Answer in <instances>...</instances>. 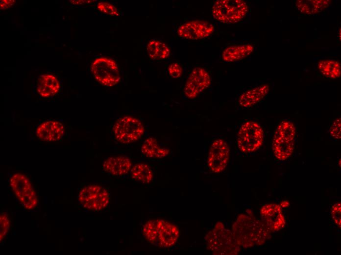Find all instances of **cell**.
I'll list each match as a JSON object with an SVG mask.
<instances>
[{"label":"cell","instance_id":"cell-8","mask_svg":"<svg viewBox=\"0 0 341 255\" xmlns=\"http://www.w3.org/2000/svg\"><path fill=\"white\" fill-rule=\"evenodd\" d=\"M10 185L23 207L32 210L37 206V196L27 177L19 173L14 174L10 178Z\"/></svg>","mask_w":341,"mask_h":255},{"label":"cell","instance_id":"cell-3","mask_svg":"<svg viewBox=\"0 0 341 255\" xmlns=\"http://www.w3.org/2000/svg\"><path fill=\"white\" fill-rule=\"evenodd\" d=\"M248 5L243 0H217L212 7L213 17L223 24H234L242 21L248 12Z\"/></svg>","mask_w":341,"mask_h":255},{"label":"cell","instance_id":"cell-13","mask_svg":"<svg viewBox=\"0 0 341 255\" xmlns=\"http://www.w3.org/2000/svg\"><path fill=\"white\" fill-rule=\"evenodd\" d=\"M36 135L41 141L54 142L60 140L64 134L62 124L56 121H47L40 125L36 131Z\"/></svg>","mask_w":341,"mask_h":255},{"label":"cell","instance_id":"cell-9","mask_svg":"<svg viewBox=\"0 0 341 255\" xmlns=\"http://www.w3.org/2000/svg\"><path fill=\"white\" fill-rule=\"evenodd\" d=\"M230 156L227 143L222 139H217L212 143L208 153L207 163L209 169L215 173L222 172L226 167Z\"/></svg>","mask_w":341,"mask_h":255},{"label":"cell","instance_id":"cell-28","mask_svg":"<svg viewBox=\"0 0 341 255\" xmlns=\"http://www.w3.org/2000/svg\"><path fill=\"white\" fill-rule=\"evenodd\" d=\"M10 227V221L7 214L2 212L0 214V241L5 237Z\"/></svg>","mask_w":341,"mask_h":255},{"label":"cell","instance_id":"cell-7","mask_svg":"<svg viewBox=\"0 0 341 255\" xmlns=\"http://www.w3.org/2000/svg\"><path fill=\"white\" fill-rule=\"evenodd\" d=\"M91 70L95 79L104 86H113L121 79L117 64L110 58H96L91 64Z\"/></svg>","mask_w":341,"mask_h":255},{"label":"cell","instance_id":"cell-23","mask_svg":"<svg viewBox=\"0 0 341 255\" xmlns=\"http://www.w3.org/2000/svg\"><path fill=\"white\" fill-rule=\"evenodd\" d=\"M146 50L150 58L154 60L165 59L170 55L169 48L159 40H150L147 45Z\"/></svg>","mask_w":341,"mask_h":255},{"label":"cell","instance_id":"cell-1","mask_svg":"<svg viewBox=\"0 0 341 255\" xmlns=\"http://www.w3.org/2000/svg\"><path fill=\"white\" fill-rule=\"evenodd\" d=\"M231 231L240 246L244 249L263 245L271 232L262 221L245 214L238 216Z\"/></svg>","mask_w":341,"mask_h":255},{"label":"cell","instance_id":"cell-25","mask_svg":"<svg viewBox=\"0 0 341 255\" xmlns=\"http://www.w3.org/2000/svg\"><path fill=\"white\" fill-rule=\"evenodd\" d=\"M131 176L134 180L144 183H149L153 178L152 169L146 163L135 164L131 169Z\"/></svg>","mask_w":341,"mask_h":255},{"label":"cell","instance_id":"cell-6","mask_svg":"<svg viewBox=\"0 0 341 255\" xmlns=\"http://www.w3.org/2000/svg\"><path fill=\"white\" fill-rule=\"evenodd\" d=\"M113 130L117 141L127 144L138 140L144 134L145 128L137 118L124 116L117 120L113 126Z\"/></svg>","mask_w":341,"mask_h":255},{"label":"cell","instance_id":"cell-20","mask_svg":"<svg viewBox=\"0 0 341 255\" xmlns=\"http://www.w3.org/2000/svg\"><path fill=\"white\" fill-rule=\"evenodd\" d=\"M330 3L331 0H298L295 1V5L302 14L314 15L325 10Z\"/></svg>","mask_w":341,"mask_h":255},{"label":"cell","instance_id":"cell-16","mask_svg":"<svg viewBox=\"0 0 341 255\" xmlns=\"http://www.w3.org/2000/svg\"><path fill=\"white\" fill-rule=\"evenodd\" d=\"M179 230L174 224L163 220L160 228L157 245L161 248H170L177 241Z\"/></svg>","mask_w":341,"mask_h":255},{"label":"cell","instance_id":"cell-22","mask_svg":"<svg viewBox=\"0 0 341 255\" xmlns=\"http://www.w3.org/2000/svg\"><path fill=\"white\" fill-rule=\"evenodd\" d=\"M317 68L319 72L327 78L336 79L341 76V63L334 59H322L318 62Z\"/></svg>","mask_w":341,"mask_h":255},{"label":"cell","instance_id":"cell-4","mask_svg":"<svg viewBox=\"0 0 341 255\" xmlns=\"http://www.w3.org/2000/svg\"><path fill=\"white\" fill-rule=\"evenodd\" d=\"M263 141V129L258 122L249 120L240 126L237 133V146L241 152H254L261 147Z\"/></svg>","mask_w":341,"mask_h":255},{"label":"cell","instance_id":"cell-14","mask_svg":"<svg viewBox=\"0 0 341 255\" xmlns=\"http://www.w3.org/2000/svg\"><path fill=\"white\" fill-rule=\"evenodd\" d=\"M60 84L57 76L50 73L41 75L36 84L38 94L44 98H48L56 95L59 91Z\"/></svg>","mask_w":341,"mask_h":255},{"label":"cell","instance_id":"cell-33","mask_svg":"<svg viewBox=\"0 0 341 255\" xmlns=\"http://www.w3.org/2000/svg\"><path fill=\"white\" fill-rule=\"evenodd\" d=\"M70 1L71 3L73 4L79 5H82V4H85V3H91L92 1H93V0H70Z\"/></svg>","mask_w":341,"mask_h":255},{"label":"cell","instance_id":"cell-19","mask_svg":"<svg viewBox=\"0 0 341 255\" xmlns=\"http://www.w3.org/2000/svg\"><path fill=\"white\" fill-rule=\"evenodd\" d=\"M294 140L274 135L272 150L274 155L278 160L288 159L294 151Z\"/></svg>","mask_w":341,"mask_h":255},{"label":"cell","instance_id":"cell-26","mask_svg":"<svg viewBox=\"0 0 341 255\" xmlns=\"http://www.w3.org/2000/svg\"><path fill=\"white\" fill-rule=\"evenodd\" d=\"M295 133L294 125L290 121H283L276 128L274 135L294 140Z\"/></svg>","mask_w":341,"mask_h":255},{"label":"cell","instance_id":"cell-24","mask_svg":"<svg viewBox=\"0 0 341 255\" xmlns=\"http://www.w3.org/2000/svg\"><path fill=\"white\" fill-rule=\"evenodd\" d=\"M163 221L161 219H150L143 225L142 234L149 243L157 245L159 230Z\"/></svg>","mask_w":341,"mask_h":255},{"label":"cell","instance_id":"cell-11","mask_svg":"<svg viewBox=\"0 0 341 255\" xmlns=\"http://www.w3.org/2000/svg\"><path fill=\"white\" fill-rule=\"evenodd\" d=\"M214 30V26L209 22L193 20L181 25L177 29V34L182 38L198 40L210 36Z\"/></svg>","mask_w":341,"mask_h":255},{"label":"cell","instance_id":"cell-17","mask_svg":"<svg viewBox=\"0 0 341 255\" xmlns=\"http://www.w3.org/2000/svg\"><path fill=\"white\" fill-rule=\"evenodd\" d=\"M132 163L130 159L124 156H111L103 162V170L114 176L126 174L130 170Z\"/></svg>","mask_w":341,"mask_h":255},{"label":"cell","instance_id":"cell-34","mask_svg":"<svg viewBox=\"0 0 341 255\" xmlns=\"http://www.w3.org/2000/svg\"><path fill=\"white\" fill-rule=\"evenodd\" d=\"M289 204L288 201H284L281 203L280 205L281 207H288L289 206Z\"/></svg>","mask_w":341,"mask_h":255},{"label":"cell","instance_id":"cell-32","mask_svg":"<svg viewBox=\"0 0 341 255\" xmlns=\"http://www.w3.org/2000/svg\"><path fill=\"white\" fill-rule=\"evenodd\" d=\"M14 0H2L0 2V7L1 9H7L12 7L15 3Z\"/></svg>","mask_w":341,"mask_h":255},{"label":"cell","instance_id":"cell-18","mask_svg":"<svg viewBox=\"0 0 341 255\" xmlns=\"http://www.w3.org/2000/svg\"><path fill=\"white\" fill-rule=\"evenodd\" d=\"M250 44L232 45L226 47L222 52L221 58L227 62L241 60L250 55L254 51Z\"/></svg>","mask_w":341,"mask_h":255},{"label":"cell","instance_id":"cell-15","mask_svg":"<svg viewBox=\"0 0 341 255\" xmlns=\"http://www.w3.org/2000/svg\"><path fill=\"white\" fill-rule=\"evenodd\" d=\"M269 86L264 84L248 89L243 93L238 99V103L242 107H250L261 102L268 94Z\"/></svg>","mask_w":341,"mask_h":255},{"label":"cell","instance_id":"cell-29","mask_svg":"<svg viewBox=\"0 0 341 255\" xmlns=\"http://www.w3.org/2000/svg\"><path fill=\"white\" fill-rule=\"evenodd\" d=\"M332 218L340 229L341 227V204L340 202L334 204L331 209Z\"/></svg>","mask_w":341,"mask_h":255},{"label":"cell","instance_id":"cell-5","mask_svg":"<svg viewBox=\"0 0 341 255\" xmlns=\"http://www.w3.org/2000/svg\"><path fill=\"white\" fill-rule=\"evenodd\" d=\"M110 198L107 190L97 184L83 187L78 195L80 204L85 208L93 211H100L107 207Z\"/></svg>","mask_w":341,"mask_h":255},{"label":"cell","instance_id":"cell-27","mask_svg":"<svg viewBox=\"0 0 341 255\" xmlns=\"http://www.w3.org/2000/svg\"><path fill=\"white\" fill-rule=\"evenodd\" d=\"M97 9L102 13L110 16H119V13L117 8L112 3L105 1H100L97 4Z\"/></svg>","mask_w":341,"mask_h":255},{"label":"cell","instance_id":"cell-31","mask_svg":"<svg viewBox=\"0 0 341 255\" xmlns=\"http://www.w3.org/2000/svg\"><path fill=\"white\" fill-rule=\"evenodd\" d=\"M168 72L170 76L173 78L180 77L182 73V68L181 66L176 63H173L169 66Z\"/></svg>","mask_w":341,"mask_h":255},{"label":"cell","instance_id":"cell-2","mask_svg":"<svg viewBox=\"0 0 341 255\" xmlns=\"http://www.w3.org/2000/svg\"><path fill=\"white\" fill-rule=\"evenodd\" d=\"M207 249L215 255H236L241 250L232 232L221 222H217L206 235Z\"/></svg>","mask_w":341,"mask_h":255},{"label":"cell","instance_id":"cell-21","mask_svg":"<svg viewBox=\"0 0 341 255\" xmlns=\"http://www.w3.org/2000/svg\"><path fill=\"white\" fill-rule=\"evenodd\" d=\"M142 153L147 157L162 158L167 156L170 150L161 147L153 137H148L144 142L141 149Z\"/></svg>","mask_w":341,"mask_h":255},{"label":"cell","instance_id":"cell-12","mask_svg":"<svg viewBox=\"0 0 341 255\" xmlns=\"http://www.w3.org/2000/svg\"><path fill=\"white\" fill-rule=\"evenodd\" d=\"M260 214L262 221L270 231H277L285 227L286 220L280 205L265 204L260 208Z\"/></svg>","mask_w":341,"mask_h":255},{"label":"cell","instance_id":"cell-10","mask_svg":"<svg viewBox=\"0 0 341 255\" xmlns=\"http://www.w3.org/2000/svg\"><path fill=\"white\" fill-rule=\"evenodd\" d=\"M208 72L201 67L194 68L189 75L184 88L185 96L194 99L206 90L211 84Z\"/></svg>","mask_w":341,"mask_h":255},{"label":"cell","instance_id":"cell-30","mask_svg":"<svg viewBox=\"0 0 341 255\" xmlns=\"http://www.w3.org/2000/svg\"><path fill=\"white\" fill-rule=\"evenodd\" d=\"M341 118H338L334 121L330 128V135L337 140L341 138Z\"/></svg>","mask_w":341,"mask_h":255}]
</instances>
